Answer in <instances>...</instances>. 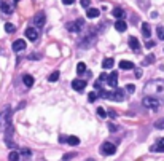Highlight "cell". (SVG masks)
<instances>
[{
  "label": "cell",
  "mask_w": 164,
  "mask_h": 161,
  "mask_svg": "<svg viewBox=\"0 0 164 161\" xmlns=\"http://www.w3.org/2000/svg\"><path fill=\"white\" fill-rule=\"evenodd\" d=\"M22 81H24V85H26V86L27 88H32L34 86V77H32V75H29V73H26V75H22Z\"/></svg>",
  "instance_id": "cell-15"
},
{
  "label": "cell",
  "mask_w": 164,
  "mask_h": 161,
  "mask_svg": "<svg viewBox=\"0 0 164 161\" xmlns=\"http://www.w3.org/2000/svg\"><path fill=\"white\" fill-rule=\"evenodd\" d=\"M72 88H74L75 91H81V89H85V88H86V81L77 78V80L72 81Z\"/></svg>",
  "instance_id": "cell-9"
},
{
  "label": "cell",
  "mask_w": 164,
  "mask_h": 161,
  "mask_svg": "<svg viewBox=\"0 0 164 161\" xmlns=\"http://www.w3.org/2000/svg\"><path fill=\"white\" fill-rule=\"evenodd\" d=\"M145 93L151 96V94H164V80H151L145 85Z\"/></svg>",
  "instance_id": "cell-1"
},
{
  "label": "cell",
  "mask_w": 164,
  "mask_h": 161,
  "mask_svg": "<svg viewBox=\"0 0 164 161\" xmlns=\"http://www.w3.org/2000/svg\"><path fill=\"white\" fill-rule=\"evenodd\" d=\"M127 43H129V46H131L134 51H139V50H140V43H139V40L135 39V37H129Z\"/></svg>",
  "instance_id": "cell-14"
},
{
  "label": "cell",
  "mask_w": 164,
  "mask_h": 161,
  "mask_svg": "<svg viewBox=\"0 0 164 161\" xmlns=\"http://www.w3.org/2000/svg\"><path fill=\"white\" fill-rule=\"evenodd\" d=\"M107 78H108V75H105V73H101V77H99V80H101V81H104Z\"/></svg>",
  "instance_id": "cell-39"
},
{
  "label": "cell",
  "mask_w": 164,
  "mask_h": 161,
  "mask_svg": "<svg viewBox=\"0 0 164 161\" xmlns=\"http://www.w3.org/2000/svg\"><path fill=\"white\" fill-rule=\"evenodd\" d=\"M116 151V145H113L112 142H104L101 145V153L102 155H113Z\"/></svg>",
  "instance_id": "cell-6"
},
{
  "label": "cell",
  "mask_w": 164,
  "mask_h": 161,
  "mask_svg": "<svg viewBox=\"0 0 164 161\" xmlns=\"http://www.w3.org/2000/svg\"><path fill=\"white\" fill-rule=\"evenodd\" d=\"M154 61V54H148L147 58H145V61L142 62V65H148V64H151Z\"/></svg>",
  "instance_id": "cell-26"
},
{
  "label": "cell",
  "mask_w": 164,
  "mask_h": 161,
  "mask_svg": "<svg viewBox=\"0 0 164 161\" xmlns=\"http://www.w3.org/2000/svg\"><path fill=\"white\" fill-rule=\"evenodd\" d=\"M158 37L159 40H164V27H158Z\"/></svg>",
  "instance_id": "cell-31"
},
{
  "label": "cell",
  "mask_w": 164,
  "mask_h": 161,
  "mask_svg": "<svg viewBox=\"0 0 164 161\" xmlns=\"http://www.w3.org/2000/svg\"><path fill=\"white\" fill-rule=\"evenodd\" d=\"M108 129H110L112 132H115V131H116V126H115V125H112V123H108Z\"/></svg>",
  "instance_id": "cell-38"
},
{
  "label": "cell",
  "mask_w": 164,
  "mask_h": 161,
  "mask_svg": "<svg viewBox=\"0 0 164 161\" xmlns=\"http://www.w3.org/2000/svg\"><path fill=\"white\" fill-rule=\"evenodd\" d=\"M5 31H6L8 34H13V32H14V26H13L11 23H6V24H5Z\"/></svg>",
  "instance_id": "cell-27"
},
{
  "label": "cell",
  "mask_w": 164,
  "mask_h": 161,
  "mask_svg": "<svg viewBox=\"0 0 164 161\" xmlns=\"http://www.w3.org/2000/svg\"><path fill=\"white\" fill-rule=\"evenodd\" d=\"M107 83L110 85L112 88H116L118 86V72L116 70H113L110 75H108V78H107Z\"/></svg>",
  "instance_id": "cell-8"
},
{
  "label": "cell",
  "mask_w": 164,
  "mask_h": 161,
  "mask_svg": "<svg viewBox=\"0 0 164 161\" xmlns=\"http://www.w3.org/2000/svg\"><path fill=\"white\" fill-rule=\"evenodd\" d=\"M26 37H27L30 42L38 40V31H35L34 27H27V29H26Z\"/></svg>",
  "instance_id": "cell-7"
},
{
  "label": "cell",
  "mask_w": 164,
  "mask_h": 161,
  "mask_svg": "<svg viewBox=\"0 0 164 161\" xmlns=\"http://www.w3.org/2000/svg\"><path fill=\"white\" fill-rule=\"evenodd\" d=\"M80 5L88 10V8H89V5H91V0H80Z\"/></svg>",
  "instance_id": "cell-30"
},
{
  "label": "cell",
  "mask_w": 164,
  "mask_h": 161,
  "mask_svg": "<svg viewBox=\"0 0 164 161\" xmlns=\"http://www.w3.org/2000/svg\"><path fill=\"white\" fill-rule=\"evenodd\" d=\"M8 159L10 161H19L21 159V153L19 151H11V153L8 155Z\"/></svg>",
  "instance_id": "cell-23"
},
{
  "label": "cell",
  "mask_w": 164,
  "mask_h": 161,
  "mask_svg": "<svg viewBox=\"0 0 164 161\" xmlns=\"http://www.w3.org/2000/svg\"><path fill=\"white\" fill-rule=\"evenodd\" d=\"M120 69H123V70H132L134 69V64L131 62V61H120Z\"/></svg>",
  "instance_id": "cell-18"
},
{
  "label": "cell",
  "mask_w": 164,
  "mask_h": 161,
  "mask_svg": "<svg viewBox=\"0 0 164 161\" xmlns=\"http://www.w3.org/2000/svg\"><path fill=\"white\" fill-rule=\"evenodd\" d=\"M67 144L69 145H80V139L77 136H69L67 137Z\"/></svg>",
  "instance_id": "cell-22"
},
{
  "label": "cell",
  "mask_w": 164,
  "mask_h": 161,
  "mask_svg": "<svg viewBox=\"0 0 164 161\" xmlns=\"http://www.w3.org/2000/svg\"><path fill=\"white\" fill-rule=\"evenodd\" d=\"M0 10H2L3 13H6V14H11L13 13V6L10 3L3 2V0H0Z\"/></svg>",
  "instance_id": "cell-13"
},
{
  "label": "cell",
  "mask_w": 164,
  "mask_h": 161,
  "mask_svg": "<svg viewBox=\"0 0 164 161\" xmlns=\"http://www.w3.org/2000/svg\"><path fill=\"white\" fill-rule=\"evenodd\" d=\"M62 3H64V5H74L75 0H62Z\"/></svg>",
  "instance_id": "cell-37"
},
{
  "label": "cell",
  "mask_w": 164,
  "mask_h": 161,
  "mask_svg": "<svg viewBox=\"0 0 164 161\" xmlns=\"http://www.w3.org/2000/svg\"><path fill=\"white\" fill-rule=\"evenodd\" d=\"M88 161H94V159H88Z\"/></svg>",
  "instance_id": "cell-40"
},
{
  "label": "cell",
  "mask_w": 164,
  "mask_h": 161,
  "mask_svg": "<svg viewBox=\"0 0 164 161\" xmlns=\"http://www.w3.org/2000/svg\"><path fill=\"white\" fill-rule=\"evenodd\" d=\"M101 97L102 99H110L115 102H121L124 101V89L118 88L115 91H101Z\"/></svg>",
  "instance_id": "cell-2"
},
{
  "label": "cell",
  "mask_w": 164,
  "mask_h": 161,
  "mask_svg": "<svg viewBox=\"0 0 164 161\" xmlns=\"http://www.w3.org/2000/svg\"><path fill=\"white\" fill-rule=\"evenodd\" d=\"M115 65V59L113 58H107V59H104V62H102V67L104 69H112Z\"/></svg>",
  "instance_id": "cell-21"
},
{
  "label": "cell",
  "mask_w": 164,
  "mask_h": 161,
  "mask_svg": "<svg viewBox=\"0 0 164 161\" xmlns=\"http://www.w3.org/2000/svg\"><path fill=\"white\" fill-rule=\"evenodd\" d=\"M115 29H116L118 32H126V31H127V24H126V21H124V19H116V23H115Z\"/></svg>",
  "instance_id": "cell-10"
},
{
  "label": "cell",
  "mask_w": 164,
  "mask_h": 161,
  "mask_svg": "<svg viewBox=\"0 0 164 161\" xmlns=\"http://www.w3.org/2000/svg\"><path fill=\"white\" fill-rule=\"evenodd\" d=\"M86 72V64L85 62H78L77 64V73L81 75V73H85Z\"/></svg>",
  "instance_id": "cell-25"
},
{
  "label": "cell",
  "mask_w": 164,
  "mask_h": 161,
  "mask_svg": "<svg viewBox=\"0 0 164 161\" xmlns=\"http://www.w3.org/2000/svg\"><path fill=\"white\" fill-rule=\"evenodd\" d=\"M151 151H164V137L158 140V144H154L153 147H150Z\"/></svg>",
  "instance_id": "cell-16"
},
{
  "label": "cell",
  "mask_w": 164,
  "mask_h": 161,
  "mask_svg": "<svg viewBox=\"0 0 164 161\" xmlns=\"http://www.w3.org/2000/svg\"><path fill=\"white\" fill-rule=\"evenodd\" d=\"M21 153H22L24 156H30V155H32V151H30L29 148H22V150H21Z\"/></svg>",
  "instance_id": "cell-33"
},
{
  "label": "cell",
  "mask_w": 164,
  "mask_h": 161,
  "mask_svg": "<svg viewBox=\"0 0 164 161\" xmlns=\"http://www.w3.org/2000/svg\"><path fill=\"white\" fill-rule=\"evenodd\" d=\"M97 115H99V117H102V118H105V117H107V112L101 107V109H97Z\"/></svg>",
  "instance_id": "cell-32"
},
{
  "label": "cell",
  "mask_w": 164,
  "mask_h": 161,
  "mask_svg": "<svg viewBox=\"0 0 164 161\" xmlns=\"http://www.w3.org/2000/svg\"><path fill=\"white\" fill-rule=\"evenodd\" d=\"M74 156H75V153H69V155H64V158H62V159H64V161H69V159H72Z\"/></svg>",
  "instance_id": "cell-35"
},
{
  "label": "cell",
  "mask_w": 164,
  "mask_h": 161,
  "mask_svg": "<svg viewBox=\"0 0 164 161\" xmlns=\"http://www.w3.org/2000/svg\"><path fill=\"white\" fill-rule=\"evenodd\" d=\"M96 99H97V94H96L94 91H93V93H89V94H88V101H89V102H94Z\"/></svg>",
  "instance_id": "cell-29"
},
{
  "label": "cell",
  "mask_w": 164,
  "mask_h": 161,
  "mask_svg": "<svg viewBox=\"0 0 164 161\" xmlns=\"http://www.w3.org/2000/svg\"><path fill=\"white\" fill-rule=\"evenodd\" d=\"M112 14H113V18H116V19H123V18L126 16L124 10H121V8H115V10L112 11Z\"/></svg>",
  "instance_id": "cell-20"
},
{
  "label": "cell",
  "mask_w": 164,
  "mask_h": 161,
  "mask_svg": "<svg viewBox=\"0 0 164 161\" xmlns=\"http://www.w3.org/2000/svg\"><path fill=\"white\" fill-rule=\"evenodd\" d=\"M22 50H26V42H24V40H16V42H13V51H14V53H19V51H22Z\"/></svg>",
  "instance_id": "cell-11"
},
{
  "label": "cell",
  "mask_w": 164,
  "mask_h": 161,
  "mask_svg": "<svg viewBox=\"0 0 164 161\" xmlns=\"http://www.w3.org/2000/svg\"><path fill=\"white\" fill-rule=\"evenodd\" d=\"M142 104H143V105L147 107V109H150V110H158L159 105H161L159 99H156L154 96H145L143 101H142Z\"/></svg>",
  "instance_id": "cell-3"
},
{
  "label": "cell",
  "mask_w": 164,
  "mask_h": 161,
  "mask_svg": "<svg viewBox=\"0 0 164 161\" xmlns=\"http://www.w3.org/2000/svg\"><path fill=\"white\" fill-rule=\"evenodd\" d=\"M59 75H61V73H59L58 70H54V72H51V73H50V77H48V81H51V83H54V81H58V80H59Z\"/></svg>",
  "instance_id": "cell-24"
},
{
  "label": "cell",
  "mask_w": 164,
  "mask_h": 161,
  "mask_svg": "<svg viewBox=\"0 0 164 161\" xmlns=\"http://www.w3.org/2000/svg\"><path fill=\"white\" fill-rule=\"evenodd\" d=\"M142 34H143L145 39H148V37L151 35V27H150L148 23H143V24H142Z\"/></svg>",
  "instance_id": "cell-19"
},
{
  "label": "cell",
  "mask_w": 164,
  "mask_h": 161,
  "mask_svg": "<svg viewBox=\"0 0 164 161\" xmlns=\"http://www.w3.org/2000/svg\"><path fill=\"white\" fill-rule=\"evenodd\" d=\"M99 13H101V11H99L97 8H88V10H86V18H89V19H94V18L99 16Z\"/></svg>",
  "instance_id": "cell-17"
},
{
  "label": "cell",
  "mask_w": 164,
  "mask_h": 161,
  "mask_svg": "<svg viewBox=\"0 0 164 161\" xmlns=\"http://www.w3.org/2000/svg\"><path fill=\"white\" fill-rule=\"evenodd\" d=\"M85 26V21L83 19H77L75 23H67V26H66V29L69 31V32H80L81 31V27Z\"/></svg>",
  "instance_id": "cell-5"
},
{
  "label": "cell",
  "mask_w": 164,
  "mask_h": 161,
  "mask_svg": "<svg viewBox=\"0 0 164 161\" xmlns=\"http://www.w3.org/2000/svg\"><path fill=\"white\" fill-rule=\"evenodd\" d=\"M154 45H156V43H154L153 40H148L147 43H145V46H147V48H148V50H150V48H153V46H154Z\"/></svg>",
  "instance_id": "cell-34"
},
{
  "label": "cell",
  "mask_w": 164,
  "mask_h": 161,
  "mask_svg": "<svg viewBox=\"0 0 164 161\" xmlns=\"http://www.w3.org/2000/svg\"><path fill=\"white\" fill-rule=\"evenodd\" d=\"M126 91L134 93V91H135V86H134V85H127V86H126Z\"/></svg>",
  "instance_id": "cell-36"
},
{
  "label": "cell",
  "mask_w": 164,
  "mask_h": 161,
  "mask_svg": "<svg viewBox=\"0 0 164 161\" xmlns=\"http://www.w3.org/2000/svg\"><path fill=\"white\" fill-rule=\"evenodd\" d=\"M154 128H156V129H164V118L158 120L156 123H154Z\"/></svg>",
  "instance_id": "cell-28"
},
{
  "label": "cell",
  "mask_w": 164,
  "mask_h": 161,
  "mask_svg": "<svg viewBox=\"0 0 164 161\" xmlns=\"http://www.w3.org/2000/svg\"><path fill=\"white\" fill-rule=\"evenodd\" d=\"M11 107H6L2 113H0V126H8L10 125V120H11Z\"/></svg>",
  "instance_id": "cell-4"
},
{
  "label": "cell",
  "mask_w": 164,
  "mask_h": 161,
  "mask_svg": "<svg viewBox=\"0 0 164 161\" xmlns=\"http://www.w3.org/2000/svg\"><path fill=\"white\" fill-rule=\"evenodd\" d=\"M34 24L37 27H43L45 26V14L43 13H37L34 18Z\"/></svg>",
  "instance_id": "cell-12"
}]
</instances>
